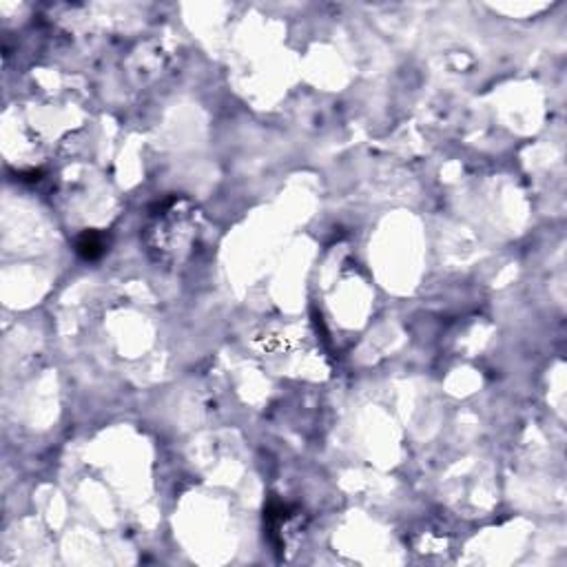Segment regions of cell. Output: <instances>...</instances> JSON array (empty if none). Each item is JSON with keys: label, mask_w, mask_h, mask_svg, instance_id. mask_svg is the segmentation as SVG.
Segmentation results:
<instances>
[{"label": "cell", "mask_w": 567, "mask_h": 567, "mask_svg": "<svg viewBox=\"0 0 567 567\" xmlns=\"http://www.w3.org/2000/svg\"><path fill=\"white\" fill-rule=\"evenodd\" d=\"M78 253L84 260H98L105 253V237L95 231H87L78 239Z\"/></svg>", "instance_id": "6da1fadb"}]
</instances>
